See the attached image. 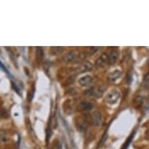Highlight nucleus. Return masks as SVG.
<instances>
[{
    "mask_svg": "<svg viewBox=\"0 0 149 149\" xmlns=\"http://www.w3.org/2000/svg\"><path fill=\"white\" fill-rule=\"evenodd\" d=\"M105 92V88L103 86H98L97 88H95V97L98 98H102Z\"/></svg>",
    "mask_w": 149,
    "mask_h": 149,
    "instance_id": "9",
    "label": "nucleus"
},
{
    "mask_svg": "<svg viewBox=\"0 0 149 149\" xmlns=\"http://www.w3.org/2000/svg\"><path fill=\"white\" fill-rule=\"evenodd\" d=\"M93 107H94V105L88 101H83L80 105L81 109L83 111H90L92 109Z\"/></svg>",
    "mask_w": 149,
    "mask_h": 149,
    "instance_id": "8",
    "label": "nucleus"
},
{
    "mask_svg": "<svg viewBox=\"0 0 149 149\" xmlns=\"http://www.w3.org/2000/svg\"><path fill=\"white\" fill-rule=\"evenodd\" d=\"M121 77V72L118 70H115L112 71L109 73L108 75V80L110 81V82H115L116 80L120 78Z\"/></svg>",
    "mask_w": 149,
    "mask_h": 149,
    "instance_id": "5",
    "label": "nucleus"
},
{
    "mask_svg": "<svg viewBox=\"0 0 149 149\" xmlns=\"http://www.w3.org/2000/svg\"><path fill=\"white\" fill-rule=\"evenodd\" d=\"M75 57H76V53H75V52L70 51L69 52H67V53L64 55L63 59L64 63H72V62L73 61V59H75Z\"/></svg>",
    "mask_w": 149,
    "mask_h": 149,
    "instance_id": "6",
    "label": "nucleus"
},
{
    "mask_svg": "<svg viewBox=\"0 0 149 149\" xmlns=\"http://www.w3.org/2000/svg\"><path fill=\"white\" fill-rule=\"evenodd\" d=\"M84 52H81L78 55V57H77V60L78 61H81V60H83L84 59Z\"/></svg>",
    "mask_w": 149,
    "mask_h": 149,
    "instance_id": "14",
    "label": "nucleus"
},
{
    "mask_svg": "<svg viewBox=\"0 0 149 149\" xmlns=\"http://www.w3.org/2000/svg\"><path fill=\"white\" fill-rule=\"evenodd\" d=\"M84 95L87 97H92L95 96V88H89L88 90H87L84 93Z\"/></svg>",
    "mask_w": 149,
    "mask_h": 149,
    "instance_id": "12",
    "label": "nucleus"
},
{
    "mask_svg": "<svg viewBox=\"0 0 149 149\" xmlns=\"http://www.w3.org/2000/svg\"><path fill=\"white\" fill-rule=\"evenodd\" d=\"M3 138H5V133L3 130H0V140H3Z\"/></svg>",
    "mask_w": 149,
    "mask_h": 149,
    "instance_id": "16",
    "label": "nucleus"
},
{
    "mask_svg": "<svg viewBox=\"0 0 149 149\" xmlns=\"http://www.w3.org/2000/svg\"><path fill=\"white\" fill-rule=\"evenodd\" d=\"M93 67V64L89 61H87L85 62L81 66V73H84V72H87V71H89L91 70Z\"/></svg>",
    "mask_w": 149,
    "mask_h": 149,
    "instance_id": "10",
    "label": "nucleus"
},
{
    "mask_svg": "<svg viewBox=\"0 0 149 149\" xmlns=\"http://www.w3.org/2000/svg\"><path fill=\"white\" fill-rule=\"evenodd\" d=\"M52 50H53V52L56 54H59L63 52V47H53V48H52Z\"/></svg>",
    "mask_w": 149,
    "mask_h": 149,
    "instance_id": "13",
    "label": "nucleus"
},
{
    "mask_svg": "<svg viewBox=\"0 0 149 149\" xmlns=\"http://www.w3.org/2000/svg\"><path fill=\"white\" fill-rule=\"evenodd\" d=\"M36 56H37V59H38V60H42L43 59V57H44V51H43V49L42 48H37V50H36Z\"/></svg>",
    "mask_w": 149,
    "mask_h": 149,
    "instance_id": "11",
    "label": "nucleus"
},
{
    "mask_svg": "<svg viewBox=\"0 0 149 149\" xmlns=\"http://www.w3.org/2000/svg\"><path fill=\"white\" fill-rule=\"evenodd\" d=\"M120 98V92L117 90H112L108 93L105 97V102L110 105H115Z\"/></svg>",
    "mask_w": 149,
    "mask_h": 149,
    "instance_id": "1",
    "label": "nucleus"
},
{
    "mask_svg": "<svg viewBox=\"0 0 149 149\" xmlns=\"http://www.w3.org/2000/svg\"><path fill=\"white\" fill-rule=\"evenodd\" d=\"M91 121H92V124L95 127H99L102 125V115L98 111H94L91 114Z\"/></svg>",
    "mask_w": 149,
    "mask_h": 149,
    "instance_id": "2",
    "label": "nucleus"
},
{
    "mask_svg": "<svg viewBox=\"0 0 149 149\" xmlns=\"http://www.w3.org/2000/svg\"><path fill=\"white\" fill-rule=\"evenodd\" d=\"M118 57H119V52L117 50H113L109 55V63L112 65L115 64L117 61Z\"/></svg>",
    "mask_w": 149,
    "mask_h": 149,
    "instance_id": "7",
    "label": "nucleus"
},
{
    "mask_svg": "<svg viewBox=\"0 0 149 149\" xmlns=\"http://www.w3.org/2000/svg\"><path fill=\"white\" fill-rule=\"evenodd\" d=\"M98 49H99L98 47H91V48H90L91 52L94 54V53H95V52L98 51Z\"/></svg>",
    "mask_w": 149,
    "mask_h": 149,
    "instance_id": "15",
    "label": "nucleus"
},
{
    "mask_svg": "<svg viewBox=\"0 0 149 149\" xmlns=\"http://www.w3.org/2000/svg\"><path fill=\"white\" fill-rule=\"evenodd\" d=\"M108 63H109V56L106 53H103L95 61V66L98 67H102Z\"/></svg>",
    "mask_w": 149,
    "mask_h": 149,
    "instance_id": "3",
    "label": "nucleus"
},
{
    "mask_svg": "<svg viewBox=\"0 0 149 149\" xmlns=\"http://www.w3.org/2000/svg\"><path fill=\"white\" fill-rule=\"evenodd\" d=\"M93 78L92 77L90 76V75H86V76H84L82 77L79 79V84L82 87H88L92 83Z\"/></svg>",
    "mask_w": 149,
    "mask_h": 149,
    "instance_id": "4",
    "label": "nucleus"
}]
</instances>
